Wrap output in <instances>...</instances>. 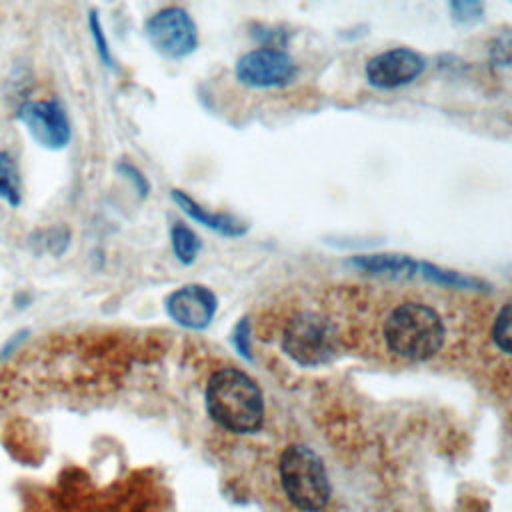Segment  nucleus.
Listing matches in <instances>:
<instances>
[{
  "label": "nucleus",
  "instance_id": "nucleus-1",
  "mask_svg": "<svg viewBox=\"0 0 512 512\" xmlns=\"http://www.w3.org/2000/svg\"><path fill=\"white\" fill-rule=\"evenodd\" d=\"M206 410L222 428L244 434L262 426L264 400L248 374L238 368H222L208 380Z\"/></svg>",
  "mask_w": 512,
  "mask_h": 512
},
{
  "label": "nucleus",
  "instance_id": "nucleus-2",
  "mask_svg": "<svg viewBox=\"0 0 512 512\" xmlns=\"http://www.w3.org/2000/svg\"><path fill=\"white\" fill-rule=\"evenodd\" d=\"M388 348L408 360L434 356L444 342V322L440 314L420 302L396 306L384 326Z\"/></svg>",
  "mask_w": 512,
  "mask_h": 512
},
{
  "label": "nucleus",
  "instance_id": "nucleus-3",
  "mask_svg": "<svg viewBox=\"0 0 512 512\" xmlns=\"http://www.w3.org/2000/svg\"><path fill=\"white\" fill-rule=\"evenodd\" d=\"M280 480L288 500L304 510L318 512L330 498V482L320 456L302 444L288 446L280 456Z\"/></svg>",
  "mask_w": 512,
  "mask_h": 512
},
{
  "label": "nucleus",
  "instance_id": "nucleus-4",
  "mask_svg": "<svg viewBox=\"0 0 512 512\" xmlns=\"http://www.w3.org/2000/svg\"><path fill=\"white\" fill-rule=\"evenodd\" d=\"M284 352L302 366H320L336 354V334L330 322L316 312L296 314L282 332Z\"/></svg>",
  "mask_w": 512,
  "mask_h": 512
},
{
  "label": "nucleus",
  "instance_id": "nucleus-5",
  "mask_svg": "<svg viewBox=\"0 0 512 512\" xmlns=\"http://www.w3.org/2000/svg\"><path fill=\"white\" fill-rule=\"evenodd\" d=\"M150 46L164 58L180 60L198 48V28L194 18L180 6L156 10L144 24Z\"/></svg>",
  "mask_w": 512,
  "mask_h": 512
},
{
  "label": "nucleus",
  "instance_id": "nucleus-6",
  "mask_svg": "<svg viewBox=\"0 0 512 512\" xmlns=\"http://www.w3.org/2000/svg\"><path fill=\"white\" fill-rule=\"evenodd\" d=\"M234 74L248 88H282L296 78L298 66L284 48L260 46L238 58Z\"/></svg>",
  "mask_w": 512,
  "mask_h": 512
},
{
  "label": "nucleus",
  "instance_id": "nucleus-7",
  "mask_svg": "<svg viewBox=\"0 0 512 512\" xmlns=\"http://www.w3.org/2000/svg\"><path fill=\"white\" fill-rule=\"evenodd\" d=\"M18 120L30 138L46 150H62L70 142V120L58 100H28L18 108Z\"/></svg>",
  "mask_w": 512,
  "mask_h": 512
},
{
  "label": "nucleus",
  "instance_id": "nucleus-8",
  "mask_svg": "<svg viewBox=\"0 0 512 512\" xmlns=\"http://www.w3.org/2000/svg\"><path fill=\"white\" fill-rule=\"evenodd\" d=\"M426 70V58L406 46L384 50L366 62V80L380 90L412 84Z\"/></svg>",
  "mask_w": 512,
  "mask_h": 512
},
{
  "label": "nucleus",
  "instance_id": "nucleus-9",
  "mask_svg": "<svg viewBox=\"0 0 512 512\" xmlns=\"http://www.w3.org/2000/svg\"><path fill=\"white\" fill-rule=\"evenodd\" d=\"M164 306L168 316L178 326L202 330L212 322L218 308V298L208 286L186 284L170 292Z\"/></svg>",
  "mask_w": 512,
  "mask_h": 512
},
{
  "label": "nucleus",
  "instance_id": "nucleus-10",
  "mask_svg": "<svg viewBox=\"0 0 512 512\" xmlns=\"http://www.w3.org/2000/svg\"><path fill=\"white\" fill-rule=\"evenodd\" d=\"M172 200L178 204V208L190 216L194 222L222 234V236H230V238H236V236H242L246 234L248 230V224L228 212H214V210H208L206 206H202L200 202H196L190 194H186L184 190H178L174 188L170 192Z\"/></svg>",
  "mask_w": 512,
  "mask_h": 512
},
{
  "label": "nucleus",
  "instance_id": "nucleus-11",
  "mask_svg": "<svg viewBox=\"0 0 512 512\" xmlns=\"http://www.w3.org/2000/svg\"><path fill=\"white\" fill-rule=\"evenodd\" d=\"M418 264L408 254L398 252H378V254H360L350 258V266L360 272L374 276H390V278H408L418 272Z\"/></svg>",
  "mask_w": 512,
  "mask_h": 512
},
{
  "label": "nucleus",
  "instance_id": "nucleus-12",
  "mask_svg": "<svg viewBox=\"0 0 512 512\" xmlns=\"http://www.w3.org/2000/svg\"><path fill=\"white\" fill-rule=\"evenodd\" d=\"M418 272L440 286H450V288H462V290H486V284L476 278V276H468L444 266H436L432 262H420L418 264Z\"/></svg>",
  "mask_w": 512,
  "mask_h": 512
},
{
  "label": "nucleus",
  "instance_id": "nucleus-13",
  "mask_svg": "<svg viewBox=\"0 0 512 512\" xmlns=\"http://www.w3.org/2000/svg\"><path fill=\"white\" fill-rule=\"evenodd\" d=\"M170 246L180 264H192L198 258L202 242L198 234L184 222H174L170 226Z\"/></svg>",
  "mask_w": 512,
  "mask_h": 512
},
{
  "label": "nucleus",
  "instance_id": "nucleus-14",
  "mask_svg": "<svg viewBox=\"0 0 512 512\" xmlns=\"http://www.w3.org/2000/svg\"><path fill=\"white\" fill-rule=\"evenodd\" d=\"M0 198L6 200L12 208L20 206L22 200L18 166L6 150H0Z\"/></svg>",
  "mask_w": 512,
  "mask_h": 512
},
{
  "label": "nucleus",
  "instance_id": "nucleus-15",
  "mask_svg": "<svg viewBox=\"0 0 512 512\" xmlns=\"http://www.w3.org/2000/svg\"><path fill=\"white\" fill-rule=\"evenodd\" d=\"M448 8L458 26H474L482 22L486 12L484 0H448Z\"/></svg>",
  "mask_w": 512,
  "mask_h": 512
},
{
  "label": "nucleus",
  "instance_id": "nucleus-16",
  "mask_svg": "<svg viewBox=\"0 0 512 512\" xmlns=\"http://www.w3.org/2000/svg\"><path fill=\"white\" fill-rule=\"evenodd\" d=\"M488 58L494 66L512 68V26L496 32L488 44Z\"/></svg>",
  "mask_w": 512,
  "mask_h": 512
},
{
  "label": "nucleus",
  "instance_id": "nucleus-17",
  "mask_svg": "<svg viewBox=\"0 0 512 512\" xmlns=\"http://www.w3.org/2000/svg\"><path fill=\"white\" fill-rule=\"evenodd\" d=\"M492 336L500 350L512 354V302H508L504 308H500V312L494 320Z\"/></svg>",
  "mask_w": 512,
  "mask_h": 512
},
{
  "label": "nucleus",
  "instance_id": "nucleus-18",
  "mask_svg": "<svg viewBox=\"0 0 512 512\" xmlns=\"http://www.w3.org/2000/svg\"><path fill=\"white\" fill-rule=\"evenodd\" d=\"M42 234H44V238L40 240L42 248L54 256H60L70 244V232L66 226H54L50 230H44Z\"/></svg>",
  "mask_w": 512,
  "mask_h": 512
},
{
  "label": "nucleus",
  "instance_id": "nucleus-19",
  "mask_svg": "<svg viewBox=\"0 0 512 512\" xmlns=\"http://www.w3.org/2000/svg\"><path fill=\"white\" fill-rule=\"evenodd\" d=\"M252 36L268 48H286L288 44V36L284 30L276 28V26H264V24H256Z\"/></svg>",
  "mask_w": 512,
  "mask_h": 512
},
{
  "label": "nucleus",
  "instance_id": "nucleus-20",
  "mask_svg": "<svg viewBox=\"0 0 512 512\" xmlns=\"http://www.w3.org/2000/svg\"><path fill=\"white\" fill-rule=\"evenodd\" d=\"M90 32H92V40L96 44V50L102 58V62L106 66H112V54H110V48H108V40H106V34H104V28H102V22L98 18V12L92 10L90 12Z\"/></svg>",
  "mask_w": 512,
  "mask_h": 512
},
{
  "label": "nucleus",
  "instance_id": "nucleus-21",
  "mask_svg": "<svg viewBox=\"0 0 512 512\" xmlns=\"http://www.w3.org/2000/svg\"><path fill=\"white\" fill-rule=\"evenodd\" d=\"M248 336H250V324H248V318H242L232 330V344L244 358H250V338Z\"/></svg>",
  "mask_w": 512,
  "mask_h": 512
},
{
  "label": "nucleus",
  "instance_id": "nucleus-22",
  "mask_svg": "<svg viewBox=\"0 0 512 512\" xmlns=\"http://www.w3.org/2000/svg\"><path fill=\"white\" fill-rule=\"evenodd\" d=\"M118 170L134 184V188H136V192H138V196H146L148 194V190H150V184H148V180H146V176L136 168V166H132V164H128V162H122L120 166H118Z\"/></svg>",
  "mask_w": 512,
  "mask_h": 512
}]
</instances>
